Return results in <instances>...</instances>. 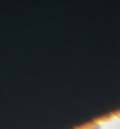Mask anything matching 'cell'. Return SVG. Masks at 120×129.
<instances>
[{
  "mask_svg": "<svg viewBox=\"0 0 120 129\" xmlns=\"http://www.w3.org/2000/svg\"><path fill=\"white\" fill-rule=\"evenodd\" d=\"M85 129H101V126H100L99 123H92L88 127H86Z\"/></svg>",
  "mask_w": 120,
  "mask_h": 129,
  "instance_id": "6da1fadb",
  "label": "cell"
}]
</instances>
